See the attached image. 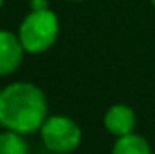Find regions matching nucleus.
I'll list each match as a JSON object with an SVG mask.
<instances>
[{
  "label": "nucleus",
  "instance_id": "obj_1",
  "mask_svg": "<svg viewBox=\"0 0 155 154\" xmlns=\"http://www.w3.org/2000/svg\"><path fill=\"white\" fill-rule=\"evenodd\" d=\"M47 120L43 91L29 82H15L0 91V125L18 134H31Z\"/></svg>",
  "mask_w": 155,
  "mask_h": 154
},
{
  "label": "nucleus",
  "instance_id": "obj_2",
  "mask_svg": "<svg viewBox=\"0 0 155 154\" xmlns=\"http://www.w3.org/2000/svg\"><path fill=\"white\" fill-rule=\"evenodd\" d=\"M60 22L51 9L33 11L24 18L18 29V38L27 53L38 54L47 51L58 38Z\"/></svg>",
  "mask_w": 155,
  "mask_h": 154
},
{
  "label": "nucleus",
  "instance_id": "obj_3",
  "mask_svg": "<svg viewBox=\"0 0 155 154\" xmlns=\"http://www.w3.org/2000/svg\"><path fill=\"white\" fill-rule=\"evenodd\" d=\"M43 145L56 154H67L78 149L81 143V129L69 116H51L43 121L41 129Z\"/></svg>",
  "mask_w": 155,
  "mask_h": 154
},
{
  "label": "nucleus",
  "instance_id": "obj_4",
  "mask_svg": "<svg viewBox=\"0 0 155 154\" xmlns=\"http://www.w3.org/2000/svg\"><path fill=\"white\" fill-rule=\"evenodd\" d=\"M24 45L18 35L0 29V76L15 73L24 60Z\"/></svg>",
  "mask_w": 155,
  "mask_h": 154
},
{
  "label": "nucleus",
  "instance_id": "obj_5",
  "mask_svg": "<svg viewBox=\"0 0 155 154\" xmlns=\"http://www.w3.org/2000/svg\"><path fill=\"white\" fill-rule=\"evenodd\" d=\"M103 121H105L107 131L119 138V136L134 132V129H135V113L128 105L117 103V105H112L107 111Z\"/></svg>",
  "mask_w": 155,
  "mask_h": 154
},
{
  "label": "nucleus",
  "instance_id": "obj_6",
  "mask_svg": "<svg viewBox=\"0 0 155 154\" xmlns=\"http://www.w3.org/2000/svg\"><path fill=\"white\" fill-rule=\"evenodd\" d=\"M112 154H152V149H150V143L143 136L130 132V134L117 138Z\"/></svg>",
  "mask_w": 155,
  "mask_h": 154
},
{
  "label": "nucleus",
  "instance_id": "obj_7",
  "mask_svg": "<svg viewBox=\"0 0 155 154\" xmlns=\"http://www.w3.org/2000/svg\"><path fill=\"white\" fill-rule=\"evenodd\" d=\"M0 154H29L24 134L13 132L7 129L0 132Z\"/></svg>",
  "mask_w": 155,
  "mask_h": 154
},
{
  "label": "nucleus",
  "instance_id": "obj_8",
  "mask_svg": "<svg viewBox=\"0 0 155 154\" xmlns=\"http://www.w3.org/2000/svg\"><path fill=\"white\" fill-rule=\"evenodd\" d=\"M31 9H33V11L49 9V0H31Z\"/></svg>",
  "mask_w": 155,
  "mask_h": 154
},
{
  "label": "nucleus",
  "instance_id": "obj_9",
  "mask_svg": "<svg viewBox=\"0 0 155 154\" xmlns=\"http://www.w3.org/2000/svg\"><path fill=\"white\" fill-rule=\"evenodd\" d=\"M4 2H5V0H0V7H2V5H4Z\"/></svg>",
  "mask_w": 155,
  "mask_h": 154
},
{
  "label": "nucleus",
  "instance_id": "obj_10",
  "mask_svg": "<svg viewBox=\"0 0 155 154\" xmlns=\"http://www.w3.org/2000/svg\"><path fill=\"white\" fill-rule=\"evenodd\" d=\"M152 2H153V5H155V0H152Z\"/></svg>",
  "mask_w": 155,
  "mask_h": 154
}]
</instances>
